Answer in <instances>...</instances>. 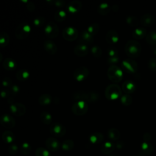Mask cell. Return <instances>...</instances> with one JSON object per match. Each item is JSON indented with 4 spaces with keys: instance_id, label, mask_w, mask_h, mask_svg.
Here are the masks:
<instances>
[{
    "instance_id": "obj_23",
    "label": "cell",
    "mask_w": 156,
    "mask_h": 156,
    "mask_svg": "<svg viewBox=\"0 0 156 156\" xmlns=\"http://www.w3.org/2000/svg\"><path fill=\"white\" fill-rule=\"evenodd\" d=\"M155 21V18L151 14H145L143 15L140 18L141 24L146 27L152 26Z\"/></svg>"
},
{
    "instance_id": "obj_34",
    "label": "cell",
    "mask_w": 156,
    "mask_h": 156,
    "mask_svg": "<svg viewBox=\"0 0 156 156\" xmlns=\"http://www.w3.org/2000/svg\"><path fill=\"white\" fill-rule=\"evenodd\" d=\"M10 41V37L8 34L5 32L0 33V46L2 48L7 46Z\"/></svg>"
},
{
    "instance_id": "obj_45",
    "label": "cell",
    "mask_w": 156,
    "mask_h": 156,
    "mask_svg": "<svg viewBox=\"0 0 156 156\" xmlns=\"http://www.w3.org/2000/svg\"><path fill=\"white\" fill-rule=\"evenodd\" d=\"M107 54L108 57H118V51L116 48L113 47L108 48L107 49Z\"/></svg>"
},
{
    "instance_id": "obj_40",
    "label": "cell",
    "mask_w": 156,
    "mask_h": 156,
    "mask_svg": "<svg viewBox=\"0 0 156 156\" xmlns=\"http://www.w3.org/2000/svg\"><path fill=\"white\" fill-rule=\"evenodd\" d=\"M35 156H51L49 151L44 147H38L35 150Z\"/></svg>"
},
{
    "instance_id": "obj_33",
    "label": "cell",
    "mask_w": 156,
    "mask_h": 156,
    "mask_svg": "<svg viewBox=\"0 0 156 156\" xmlns=\"http://www.w3.org/2000/svg\"><path fill=\"white\" fill-rule=\"evenodd\" d=\"M74 147V142L71 139L65 140L61 144L62 149L65 151H69Z\"/></svg>"
},
{
    "instance_id": "obj_24",
    "label": "cell",
    "mask_w": 156,
    "mask_h": 156,
    "mask_svg": "<svg viewBox=\"0 0 156 156\" xmlns=\"http://www.w3.org/2000/svg\"><path fill=\"white\" fill-rule=\"evenodd\" d=\"M104 140V135L101 132H94L89 136V141L93 144H97L101 143Z\"/></svg>"
},
{
    "instance_id": "obj_27",
    "label": "cell",
    "mask_w": 156,
    "mask_h": 156,
    "mask_svg": "<svg viewBox=\"0 0 156 156\" xmlns=\"http://www.w3.org/2000/svg\"><path fill=\"white\" fill-rule=\"evenodd\" d=\"M107 135L108 138L112 141H117L120 138L119 131L114 127L110 128L107 130Z\"/></svg>"
},
{
    "instance_id": "obj_6",
    "label": "cell",
    "mask_w": 156,
    "mask_h": 156,
    "mask_svg": "<svg viewBox=\"0 0 156 156\" xmlns=\"http://www.w3.org/2000/svg\"><path fill=\"white\" fill-rule=\"evenodd\" d=\"M88 110L87 102L83 101H76L71 107L72 112L77 116H82L87 113Z\"/></svg>"
},
{
    "instance_id": "obj_14",
    "label": "cell",
    "mask_w": 156,
    "mask_h": 156,
    "mask_svg": "<svg viewBox=\"0 0 156 156\" xmlns=\"http://www.w3.org/2000/svg\"><path fill=\"white\" fill-rule=\"evenodd\" d=\"M45 144L47 149L51 152L57 151L61 146L60 142L54 137H49L47 138L45 141Z\"/></svg>"
},
{
    "instance_id": "obj_7",
    "label": "cell",
    "mask_w": 156,
    "mask_h": 156,
    "mask_svg": "<svg viewBox=\"0 0 156 156\" xmlns=\"http://www.w3.org/2000/svg\"><path fill=\"white\" fill-rule=\"evenodd\" d=\"M58 27L54 22H49L45 26L44 32L45 35L49 38H54L57 37L58 34Z\"/></svg>"
},
{
    "instance_id": "obj_26",
    "label": "cell",
    "mask_w": 156,
    "mask_h": 156,
    "mask_svg": "<svg viewBox=\"0 0 156 156\" xmlns=\"http://www.w3.org/2000/svg\"><path fill=\"white\" fill-rule=\"evenodd\" d=\"M2 139L6 144H12L15 139L14 133L10 130H5L2 135Z\"/></svg>"
},
{
    "instance_id": "obj_4",
    "label": "cell",
    "mask_w": 156,
    "mask_h": 156,
    "mask_svg": "<svg viewBox=\"0 0 156 156\" xmlns=\"http://www.w3.org/2000/svg\"><path fill=\"white\" fill-rule=\"evenodd\" d=\"M107 76L111 82L113 83H118L122 80L123 74L120 68L114 65L110 66L108 69Z\"/></svg>"
},
{
    "instance_id": "obj_32",
    "label": "cell",
    "mask_w": 156,
    "mask_h": 156,
    "mask_svg": "<svg viewBox=\"0 0 156 156\" xmlns=\"http://www.w3.org/2000/svg\"><path fill=\"white\" fill-rule=\"evenodd\" d=\"M147 32L144 28L139 27L135 29L132 32V36L135 39H142L146 35Z\"/></svg>"
},
{
    "instance_id": "obj_36",
    "label": "cell",
    "mask_w": 156,
    "mask_h": 156,
    "mask_svg": "<svg viewBox=\"0 0 156 156\" xmlns=\"http://www.w3.org/2000/svg\"><path fill=\"white\" fill-rule=\"evenodd\" d=\"M66 13L64 10H57L54 15V18L55 20L58 22L63 21L66 19Z\"/></svg>"
},
{
    "instance_id": "obj_31",
    "label": "cell",
    "mask_w": 156,
    "mask_h": 156,
    "mask_svg": "<svg viewBox=\"0 0 156 156\" xmlns=\"http://www.w3.org/2000/svg\"><path fill=\"white\" fill-rule=\"evenodd\" d=\"M52 101V97L47 93L41 95L38 98V103L41 105H47Z\"/></svg>"
},
{
    "instance_id": "obj_35",
    "label": "cell",
    "mask_w": 156,
    "mask_h": 156,
    "mask_svg": "<svg viewBox=\"0 0 156 156\" xmlns=\"http://www.w3.org/2000/svg\"><path fill=\"white\" fill-rule=\"evenodd\" d=\"M99 29H100V26H99V24L96 23H93L88 26L87 30L91 35H93L94 37V35H96V34H98Z\"/></svg>"
},
{
    "instance_id": "obj_12",
    "label": "cell",
    "mask_w": 156,
    "mask_h": 156,
    "mask_svg": "<svg viewBox=\"0 0 156 156\" xmlns=\"http://www.w3.org/2000/svg\"><path fill=\"white\" fill-rule=\"evenodd\" d=\"M10 111L16 116H21L26 113V107L21 103L15 102L10 105Z\"/></svg>"
},
{
    "instance_id": "obj_52",
    "label": "cell",
    "mask_w": 156,
    "mask_h": 156,
    "mask_svg": "<svg viewBox=\"0 0 156 156\" xmlns=\"http://www.w3.org/2000/svg\"><path fill=\"white\" fill-rule=\"evenodd\" d=\"M115 148H116L117 149H122L124 146V143L123 141H117L116 142V143H115Z\"/></svg>"
},
{
    "instance_id": "obj_55",
    "label": "cell",
    "mask_w": 156,
    "mask_h": 156,
    "mask_svg": "<svg viewBox=\"0 0 156 156\" xmlns=\"http://www.w3.org/2000/svg\"><path fill=\"white\" fill-rule=\"evenodd\" d=\"M154 46L152 47V50L153 51L155 52V54H156V44L155 45H153Z\"/></svg>"
},
{
    "instance_id": "obj_51",
    "label": "cell",
    "mask_w": 156,
    "mask_h": 156,
    "mask_svg": "<svg viewBox=\"0 0 156 156\" xmlns=\"http://www.w3.org/2000/svg\"><path fill=\"white\" fill-rule=\"evenodd\" d=\"M65 2L62 0H56V1H54V5L57 7H59V8H62L64 6H65Z\"/></svg>"
},
{
    "instance_id": "obj_15",
    "label": "cell",
    "mask_w": 156,
    "mask_h": 156,
    "mask_svg": "<svg viewBox=\"0 0 156 156\" xmlns=\"http://www.w3.org/2000/svg\"><path fill=\"white\" fill-rule=\"evenodd\" d=\"M82 4L80 1L74 0L71 1L67 5V10L70 14H76L78 13L82 9Z\"/></svg>"
},
{
    "instance_id": "obj_28",
    "label": "cell",
    "mask_w": 156,
    "mask_h": 156,
    "mask_svg": "<svg viewBox=\"0 0 156 156\" xmlns=\"http://www.w3.org/2000/svg\"><path fill=\"white\" fill-rule=\"evenodd\" d=\"M111 10V7L106 2H103L99 5V6L98 7L97 11L99 15L105 16L108 15Z\"/></svg>"
},
{
    "instance_id": "obj_48",
    "label": "cell",
    "mask_w": 156,
    "mask_h": 156,
    "mask_svg": "<svg viewBox=\"0 0 156 156\" xmlns=\"http://www.w3.org/2000/svg\"><path fill=\"white\" fill-rule=\"evenodd\" d=\"M2 86L4 87L9 88L12 85V79L9 77H4V79H3V80L2 82Z\"/></svg>"
},
{
    "instance_id": "obj_43",
    "label": "cell",
    "mask_w": 156,
    "mask_h": 156,
    "mask_svg": "<svg viewBox=\"0 0 156 156\" xmlns=\"http://www.w3.org/2000/svg\"><path fill=\"white\" fill-rule=\"evenodd\" d=\"M33 23L34 26H35L36 27H41L43 26L45 24V18L43 16H37L34 20Z\"/></svg>"
},
{
    "instance_id": "obj_56",
    "label": "cell",
    "mask_w": 156,
    "mask_h": 156,
    "mask_svg": "<svg viewBox=\"0 0 156 156\" xmlns=\"http://www.w3.org/2000/svg\"><path fill=\"white\" fill-rule=\"evenodd\" d=\"M109 156H118V155L116 154H112L110 155Z\"/></svg>"
},
{
    "instance_id": "obj_38",
    "label": "cell",
    "mask_w": 156,
    "mask_h": 156,
    "mask_svg": "<svg viewBox=\"0 0 156 156\" xmlns=\"http://www.w3.org/2000/svg\"><path fill=\"white\" fill-rule=\"evenodd\" d=\"M126 21L128 25L132 27H136L139 24V20L137 18L133 16H127L126 19Z\"/></svg>"
},
{
    "instance_id": "obj_44",
    "label": "cell",
    "mask_w": 156,
    "mask_h": 156,
    "mask_svg": "<svg viewBox=\"0 0 156 156\" xmlns=\"http://www.w3.org/2000/svg\"><path fill=\"white\" fill-rule=\"evenodd\" d=\"M18 146L15 144V143H12L11 144H10V146H9L8 148V152L10 155H16L18 151Z\"/></svg>"
},
{
    "instance_id": "obj_17",
    "label": "cell",
    "mask_w": 156,
    "mask_h": 156,
    "mask_svg": "<svg viewBox=\"0 0 156 156\" xmlns=\"http://www.w3.org/2000/svg\"><path fill=\"white\" fill-rule=\"evenodd\" d=\"M154 152V147L149 141H144L140 147V153L141 156H148Z\"/></svg>"
},
{
    "instance_id": "obj_41",
    "label": "cell",
    "mask_w": 156,
    "mask_h": 156,
    "mask_svg": "<svg viewBox=\"0 0 156 156\" xmlns=\"http://www.w3.org/2000/svg\"><path fill=\"white\" fill-rule=\"evenodd\" d=\"M91 53L94 57L99 58L102 55V51L99 46L95 45V46H93L91 47Z\"/></svg>"
},
{
    "instance_id": "obj_29",
    "label": "cell",
    "mask_w": 156,
    "mask_h": 156,
    "mask_svg": "<svg viewBox=\"0 0 156 156\" xmlns=\"http://www.w3.org/2000/svg\"><path fill=\"white\" fill-rule=\"evenodd\" d=\"M30 77V73L27 69H20L16 73V77L17 80L23 82L27 80Z\"/></svg>"
},
{
    "instance_id": "obj_46",
    "label": "cell",
    "mask_w": 156,
    "mask_h": 156,
    "mask_svg": "<svg viewBox=\"0 0 156 156\" xmlns=\"http://www.w3.org/2000/svg\"><path fill=\"white\" fill-rule=\"evenodd\" d=\"M9 89L10 90L11 95H12V96L17 95L19 93L20 90V87H18L16 85H12Z\"/></svg>"
},
{
    "instance_id": "obj_3",
    "label": "cell",
    "mask_w": 156,
    "mask_h": 156,
    "mask_svg": "<svg viewBox=\"0 0 156 156\" xmlns=\"http://www.w3.org/2000/svg\"><path fill=\"white\" fill-rule=\"evenodd\" d=\"M121 88L117 84H110L105 90V96L110 101H114L121 97Z\"/></svg>"
},
{
    "instance_id": "obj_2",
    "label": "cell",
    "mask_w": 156,
    "mask_h": 156,
    "mask_svg": "<svg viewBox=\"0 0 156 156\" xmlns=\"http://www.w3.org/2000/svg\"><path fill=\"white\" fill-rule=\"evenodd\" d=\"M124 51L127 56L130 58H135L140 55L141 51V46L136 40H131L126 43Z\"/></svg>"
},
{
    "instance_id": "obj_9",
    "label": "cell",
    "mask_w": 156,
    "mask_h": 156,
    "mask_svg": "<svg viewBox=\"0 0 156 156\" xmlns=\"http://www.w3.org/2000/svg\"><path fill=\"white\" fill-rule=\"evenodd\" d=\"M49 131L52 135L56 137H62L64 136L66 132L65 127L60 123H52L49 127Z\"/></svg>"
},
{
    "instance_id": "obj_47",
    "label": "cell",
    "mask_w": 156,
    "mask_h": 156,
    "mask_svg": "<svg viewBox=\"0 0 156 156\" xmlns=\"http://www.w3.org/2000/svg\"><path fill=\"white\" fill-rule=\"evenodd\" d=\"M119 62V57H108L107 60V63L110 66L115 65Z\"/></svg>"
},
{
    "instance_id": "obj_53",
    "label": "cell",
    "mask_w": 156,
    "mask_h": 156,
    "mask_svg": "<svg viewBox=\"0 0 156 156\" xmlns=\"http://www.w3.org/2000/svg\"><path fill=\"white\" fill-rule=\"evenodd\" d=\"M26 7H27V10L30 12L35 10V6L34 4L32 2H28L27 4L26 5Z\"/></svg>"
},
{
    "instance_id": "obj_11",
    "label": "cell",
    "mask_w": 156,
    "mask_h": 156,
    "mask_svg": "<svg viewBox=\"0 0 156 156\" xmlns=\"http://www.w3.org/2000/svg\"><path fill=\"white\" fill-rule=\"evenodd\" d=\"M122 69L130 74L135 73L137 70V64L132 59L127 58L122 61L121 64Z\"/></svg>"
},
{
    "instance_id": "obj_1",
    "label": "cell",
    "mask_w": 156,
    "mask_h": 156,
    "mask_svg": "<svg viewBox=\"0 0 156 156\" xmlns=\"http://www.w3.org/2000/svg\"><path fill=\"white\" fill-rule=\"evenodd\" d=\"M99 94L95 91H76L73 94V99L78 101H83L86 102L94 103L99 99Z\"/></svg>"
},
{
    "instance_id": "obj_30",
    "label": "cell",
    "mask_w": 156,
    "mask_h": 156,
    "mask_svg": "<svg viewBox=\"0 0 156 156\" xmlns=\"http://www.w3.org/2000/svg\"><path fill=\"white\" fill-rule=\"evenodd\" d=\"M40 119L43 124L46 125L51 124L52 121V115L46 111H43L40 113Z\"/></svg>"
},
{
    "instance_id": "obj_49",
    "label": "cell",
    "mask_w": 156,
    "mask_h": 156,
    "mask_svg": "<svg viewBox=\"0 0 156 156\" xmlns=\"http://www.w3.org/2000/svg\"><path fill=\"white\" fill-rule=\"evenodd\" d=\"M148 66L149 69L152 71H156V58H152L148 62Z\"/></svg>"
},
{
    "instance_id": "obj_37",
    "label": "cell",
    "mask_w": 156,
    "mask_h": 156,
    "mask_svg": "<svg viewBox=\"0 0 156 156\" xmlns=\"http://www.w3.org/2000/svg\"><path fill=\"white\" fill-rule=\"evenodd\" d=\"M20 151L23 155H28L31 151V146L27 142L23 143L20 146Z\"/></svg>"
},
{
    "instance_id": "obj_22",
    "label": "cell",
    "mask_w": 156,
    "mask_h": 156,
    "mask_svg": "<svg viewBox=\"0 0 156 156\" xmlns=\"http://www.w3.org/2000/svg\"><path fill=\"white\" fill-rule=\"evenodd\" d=\"M3 68L7 71H13L16 68L17 64L15 60L12 58H6L2 62Z\"/></svg>"
},
{
    "instance_id": "obj_13",
    "label": "cell",
    "mask_w": 156,
    "mask_h": 156,
    "mask_svg": "<svg viewBox=\"0 0 156 156\" xmlns=\"http://www.w3.org/2000/svg\"><path fill=\"white\" fill-rule=\"evenodd\" d=\"M1 124L7 129H11L15 126V120L10 115L8 114H4L0 117Z\"/></svg>"
},
{
    "instance_id": "obj_20",
    "label": "cell",
    "mask_w": 156,
    "mask_h": 156,
    "mask_svg": "<svg viewBox=\"0 0 156 156\" xmlns=\"http://www.w3.org/2000/svg\"><path fill=\"white\" fill-rule=\"evenodd\" d=\"M88 47L87 45L83 44H78L74 49L75 55L78 57H85L88 54Z\"/></svg>"
},
{
    "instance_id": "obj_39",
    "label": "cell",
    "mask_w": 156,
    "mask_h": 156,
    "mask_svg": "<svg viewBox=\"0 0 156 156\" xmlns=\"http://www.w3.org/2000/svg\"><path fill=\"white\" fill-rule=\"evenodd\" d=\"M146 41L148 43L155 45L156 44V32L154 31L149 32L146 36Z\"/></svg>"
},
{
    "instance_id": "obj_54",
    "label": "cell",
    "mask_w": 156,
    "mask_h": 156,
    "mask_svg": "<svg viewBox=\"0 0 156 156\" xmlns=\"http://www.w3.org/2000/svg\"><path fill=\"white\" fill-rule=\"evenodd\" d=\"M111 9L114 12H117L119 10V7L117 5H113L112 7H111Z\"/></svg>"
},
{
    "instance_id": "obj_21",
    "label": "cell",
    "mask_w": 156,
    "mask_h": 156,
    "mask_svg": "<svg viewBox=\"0 0 156 156\" xmlns=\"http://www.w3.org/2000/svg\"><path fill=\"white\" fill-rule=\"evenodd\" d=\"M115 143L110 141L104 142L101 146V151L105 155L111 154L115 149Z\"/></svg>"
},
{
    "instance_id": "obj_10",
    "label": "cell",
    "mask_w": 156,
    "mask_h": 156,
    "mask_svg": "<svg viewBox=\"0 0 156 156\" xmlns=\"http://www.w3.org/2000/svg\"><path fill=\"white\" fill-rule=\"evenodd\" d=\"M89 75V70L85 66H80L75 69L73 73V77L77 82L85 80Z\"/></svg>"
},
{
    "instance_id": "obj_25",
    "label": "cell",
    "mask_w": 156,
    "mask_h": 156,
    "mask_svg": "<svg viewBox=\"0 0 156 156\" xmlns=\"http://www.w3.org/2000/svg\"><path fill=\"white\" fill-rule=\"evenodd\" d=\"M122 90L127 94L132 93L135 90V85L132 81L126 80L122 85Z\"/></svg>"
},
{
    "instance_id": "obj_18",
    "label": "cell",
    "mask_w": 156,
    "mask_h": 156,
    "mask_svg": "<svg viewBox=\"0 0 156 156\" xmlns=\"http://www.w3.org/2000/svg\"><path fill=\"white\" fill-rule=\"evenodd\" d=\"M106 41L110 44H114L119 41V35L115 30H108L105 35Z\"/></svg>"
},
{
    "instance_id": "obj_42",
    "label": "cell",
    "mask_w": 156,
    "mask_h": 156,
    "mask_svg": "<svg viewBox=\"0 0 156 156\" xmlns=\"http://www.w3.org/2000/svg\"><path fill=\"white\" fill-rule=\"evenodd\" d=\"M120 100H121V103L124 105H125V106H129L132 102V97L130 95L127 94L121 96Z\"/></svg>"
},
{
    "instance_id": "obj_19",
    "label": "cell",
    "mask_w": 156,
    "mask_h": 156,
    "mask_svg": "<svg viewBox=\"0 0 156 156\" xmlns=\"http://www.w3.org/2000/svg\"><path fill=\"white\" fill-rule=\"evenodd\" d=\"M43 46L47 53L50 55H54L57 51V47L55 43L51 40H45L43 43Z\"/></svg>"
},
{
    "instance_id": "obj_50",
    "label": "cell",
    "mask_w": 156,
    "mask_h": 156,
    "mask_svg": "<svg viewBox=\"0 0 156 156\" xmlns=\"http://www.w3.org/2000/svg\"><path fill=\"white\" fill-rule=\"evenodd\" d=\"M0 94L1 98L8 99L9 98H10V96L11 95V93L10 92L9 89H4L1 91Z\"/></svg>"
},
{
    "instance_id": "obj_5",
    "label": "cell",
    "mask_w": 156,
    "mask_h": 156,
    "mask_svg": "<svg viewBox=\"0 0 156 156\" xmlns=\"http://www.w3.org/2000/svg\"><path fill=\"white\" fill-rule=\"evenodd\" d=\"M30 31L31 27L30 25L26 22H23L19 24L16 27L15 32V35L18 39L24 40L29 36Z\"/></svg>"
},
{
    "instance_id": "obj_8",
    "label": "cell",
    "mask_w": 156,
    "mask_h": 156,
    "mask_svg": "<svg viewBox=\"0 0 156 156\" xmlns=\"http://www.w3.org/2000/svg\"><path fill=\"white\" fill-rule=\"evenodd\" d=\"M79 32L77 30L73 27L69 26L65 27L62 31L63 38L68 41H73L78 37Z\"/></svg>"
},
{
    "instance_id": "obj_16",
    "label": "cell",
    "mask_w": 156,
    "mask_h": 156,
    "mask_svg": "<svg viewBox=\"0 0 156 156\" xmlns=\"http://www.w3.org/2000/svg\"><path fill=\"white\" fill-rule=\"evenodd\" d=\"M80 44H83L85 45L91 44L94 42V37L91 35L87 30H83L80 36V39L79 40Z\"/></svg>"
}]
</instances>
